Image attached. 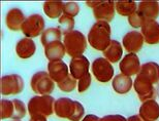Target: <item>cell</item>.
I'll return each mask as SVG.
<instances>
[{
    "instance_id": "ffe728a7",
    "label": "cell",
    "mask_w": 159,
    "mask_h": 121,
    "mask_svg": "<svg viewBox=\"0 0 159 121\" xmlns=\"http://www.w3.org/2000/svg\"><path fill=\"white\" fill-rule=\"evenodd\" d=\"M36 50V46L34 41L31 38H23L17 43L16 52L21 59L31 58Z\"/></svg>"
},
{
    "instance_id": "484cf974",
    "label": "cell",
    "mask_w": 159,
    "mask_h": 121,
    "mask_svg": "<svg viewBox=\"0 0 159 121\" xmlns=\"http://www.w3.org/2000/svg\"><path fill=\"white\" fill-rule=\"evenodd\" d=\"M136 3L133 1H118L116 2V9L123 17H130L132 14H134L136 11Z\"/></svg>"
},
{
    "instance_id": "836d02e7",
    "label": "cell",
    "mask_w": 159,
    "mask_h": 121,
    "mask_svg": "<svg viewBox=\"0 0 159 121\" xmlns=\"http://www.w3.org/2000/svg\"><path fill=\"white\" fill-rule=\"evenodd\" d=\"M100 121H127L125 117L121 115H107L104 116Z\"/></svg>"
},
{
    "instance_id": "83f0119b",
    "label": "cell",
    "mask_w": 159,
    "mask_h": 121,
    "mask_svg": "<svg viewBox=\"0 0 159 121\" xmlns=\"http://www.w3.org/2000/svg\"><path fill=\"white\" fill-rule=\"evenodd\" d=\"M15 112V106L14 102L8 101V100H2L1 101V112H0V117L1 119H6V118H12Z\"/></svg>"
},
{
    "instance_id": "9a60e30c",
    "label": "cell",
    "mask_w": 159,
    "mask_h": 121,
    "mask_svg": "<svg viewBox=\"0 0 159 121\" xmlns=\"http://www.w3.org/2000/svg\"><path fill=\"white\" fill-rule=\"evenodd\" d=\"M142 35L145 42L159 43V24L156 21H146L142 26Z\"/></svg>"
},
{
    "instance_id": "e0dca14e",
    "label": "cell",
    "mask_w": 159,
    "mask_h": 121,
    "mask_svg": "<svg viewBox=\"0 0 159 121\" xmlns=\"http://www.w3.org/2000/svg\"><path fill=\"white\" fill-rule=\"evenodd\" d=\"M25 20H26V18L20 8H11L6 14L5 24L9 30L19 31L22 29Z\"/></svg>"
},
{
    "instance_id": "9c48e42d",
    "label": "cell",
    "mask_w": 159,
    "mask_h": 121,
    "mask_svg": "<svg viewBox=\"0 0 159 121\" xmlns=\"http://www.w3.org/2000/svg\"><path fill=\"white\" fill-rule=\"evenodd\" d=\"M23 78L18 74L5 75L1 78V94L3 95L18 94L23 90Z\"/></svg>"
},
{
    "instance_id": "ac0fdd59",
    "label": "cell",
    "mask_w": 159,
    "mask_h": 121,
    "mask_svg": "<svg viewBox=\"0 0 159 121\" xmlns=\"http://www.w3.org/2000/svg\"><path fill=\"white\" fill-rule=\"evenodd\" d=\"M139 117L144 121H155L159 118V105L156 101L148 100L139 108Z\"/></svg>"
},
{
    "instance_id": "4316f807",
    "label": "cell",
    "mask_w": 159,
    "mask_h": 121,
    "mask_svg": "<svg viewBox=\"0 0 159 121\" xmlns=\"http://www.w3.org/2000/svg\"><path fill=\"white\" fill-rule=\"evenodd\" d=\"M75 26V20L74 18L68 17L66 15H63L59 18V30L61 31L62 34H68L71 32Z\"/></svg>"
},
{
    "instance_id": "ba28073f",
    "label": "cell",
    "mask_w": 159,
    "mask_h": 121,
    "mask_svg": "<svg viewBox=\"0 0 159 121\" xmlns=\"http://www.w3.org/2000/svg\"><path fill=\"white\" fill-rule=\"evenodd\" d=\"M94 77L100 82L110 81L114 76V68L106 58H98L92 64Z\"/></svg>"
},
{
    "instance_id": "d590c367",
    "label": "cell",
    "mask_w": 159,
    "mask_h": 121,
    "mask_svg": "<svg viewBox=\"0 0 159 121\" xmlns=\"http://www.w3.org/2000/svg\"><path fill=\"white\" fill-rule=\"evenodd\" d=\"M30 121H47V117H43V116H36V117H31Z\"/></svg>"
},
{
    "instance_id": "2e32d148",
    "label": "cell",
    "mask_w": 159,
    "mask_h": 121,
    "mask_svg": "<svg viewBox=\"0 0 159 121\" xmlns=\"http://www.w3.org/2000/svg\"><path fill=\"white\" fill-rule=\"evenodd\" d=\"M136 12L144 21H154L159 15V3L156 1H145L139 4Z\"/></svg>"
},
{
    "instance_id": "d4e9b609",
    "label": "cell",
    "mask_w": 159,
    "mask_h": 121,
    "mask_svg": "<svg viewBox=\"0 0 159 121\" xmlns=\"http://www.w3.org/2000/svg\"><path fill=\"white\" fill-rule=\"evenodd\" d=\"M61 34L62 33L59 30V28H49L46 31H43V35H41V43L46 47L55 41H59L61 39Z\"/></svg>"
},
{
    "instance_id": "f35d334b",
    "label": "cell",
    "mask_w": 159,
    "mask_h": 121,
    "mask_svg": "<svg viewBox=\"0 0 159 121\" xmlns=\"http://www.w3.org/2000/svg\"><path fill=\"white\" fill-rule=\"evenodd\" d=\"M16 121H19V120H16Z\"/></svg>"
},
{
    "instance_id": "f1b7e54d",
    "label": "cell",
    "mask_w": 159,
    "mask_h": 121,
    "mask_svg": "<svg viewBox=\"0 0 159 121\" xmlns=\"http://www.w3.org/2000/svg\"><path fill=\"white\" fill-rule=\"evenodd\" d=\"M58 87L62 91L70 92V91L74 90L75 87H77V79L72 77L71 75H69L68 77H66L63 81L59 82Z\"/></svg>"
},
{
    "instance_id": "3957f363",
    "label": "cell",
    "mask_w": 159,
    "mask_h": 121,
    "mask_svg": "<svg viewBox=\"0 0 159 121\" xmlns=\"http://www.w3.org/2000/svg\"><path fill=\"white\" fill-rule=\"evenodd\" d=\"M55 101L51 95L34 97L28 103V113L31 117H48L53 114Z\"/></svg>"
},
{
    "instance_id": "30bf717a",
    "label": "cell",
    "mask_w": 159,
    "mask_h": 121,
    "mask_svg": "<svg viewBox=\"0 0 159 121\" xmlns=\"http://www.w3.org/2000/svg\"><path fill=\"white\" fill-rule=\"evenodd\" d=\"M153 83L145 78L141 74L136 75L134 81V90L138 92L139 100L142 102H146L148 100H153L155 97V88Z\"/></svg>"
},
{
    "instance_id": "44dd1931",
    "label": "cell",
    "mask_w": 159,
    "mask_h": 121,
    "mask_svg": "<svg viewBox=\"0 0 159 121\" xmlns=\"http://www.w3.org/2000/svg\"><path fill=\"white\" fill-rule=\"evenodd\" d=\"M139 74L150 80L153 84L157 83L159 81V65L154 62L146 63L141 67Z\"/></svg>"
},
{
    "instance_id": "277c9868",
    "label": "cell",
    "mask_w": 159,
    "mask_h": 121,
    "mask_svg": "<svg viewBox=\"0 0 159 121\" xmlns=\"http://www.w3.org/2000/svg\"><path fill=\"white\" fill-rule=\"evenodd\" d=\"M63 44L65 46L67 55L72 56V58L82 56L83 52L87 48L86 37L80 31H71L68 34L64 35Z\"/></svg>"
},
{
    "instance_id": "f546056e",
    "label": "cell",
    "mask_w": 159,
    "mask_h": 121,
    "mask_svg": "<svg viewBox=\"0 0 159 121\" xmlns=\"http://www.w3.org/2000/svg\"><path fill=\"white\" fill-rule=\"evenodd\" d=\"M14 102V106H15V112L12 115V119H22L23 117H25L27 113V109L25 104L20 100H12Z\"/></svg>"
},
{
    "instance_id": "7c38bea8",
    "label": "cell",
    "mask_w": 159,
    "mask_h": 121,
    "mask_svg": "<svg viewBox=\"0 0 159 121\" xmlns=\"http://www.w3.org/2000/svg\"><path fill=\"white\" fill-rule=\"evenodd\" d=\"M120 70L122 74L131 76L138 75L139 70H141V65H139V60L135 53H128L123 58L120 62Z\"/></svg>"
},
{
    "instance_id": "603a6c76",
    "label": "cell",
    "mask_w": 159,
    "mask_h": 121,
    "mask_svg": "<svg viewBox=\"0 0 159 121\" xmlns=\"http://www.w3.org/2000/svg\"><path fill=\"white\" fill-rule=\"evenodd\" d=\"M132 86V80L130 78V76L119 74L117 75L113 80V88L115 90L116 92L118 94H126L130 90V88Z\"/></svg>"
},
{
    "instance_id": "e575fe53",
    "label": "cell",
    "mask_w": 159,
    "mask_h": 121,
    "mask_svg": "<svg viewBox=\"0 0 159 121\" xmlns=\"http://www.w3.org/2000/svg\"><path fill=\"white\" fill-rule=\"evenodd\" d=\"M82 121H100V118L94 115H87Z\"/></svg>"
},
{
    "instance_id": "d6986e66",
    "label": "cell",
    "mask_w": 159,
    "mask_h": 121,
    "mask_svg": "<svg viewBox=\"0 0 159 121\" xmlns=\"http://www.w3.org/2000/svg\"><path fill=\"white\" fill-rule=\"evenodd\" d=\"M66 52L65 46L61 41H55V42L49 44L44 47V55L50 62L54 60H61Z\"/></svg>"
},
{
    "instance_id": "4dcf8cb0",
    "label": "cell",
    "mask_w": 159,
    "mask_h": 121,
    "mask_svg": "<svg viewBox=\"0 0 159 121\" xmlns=\"http://www.w3.org/2000/svg\"><path fill=\"white\" fill-rule=\"evenodd\" d=\"M79 11H80V6L77 3L75 2L64 3V6H63V12H64V15L74 18L79 14Z\"/></svg>"
},
{
    "instance_id": "5b68a950",
    "label": "cell",
    "mask_w": 159,
    "mask_h": 121,
    "mask_svg": "<svg viewBox=\"0 0 159 121\" xmlns=\"http://www.w3.org/2000/svg\"><path fill=\"white\" fill-rule=\"evenodd\" d=\"M30 84L32 90L41 95H49L55 88L54 80L51 78L49 73L46 72L35 73L31 78Z\"/></svg>"
},
{
    "instance_id": "d6a6232c",
    "label": "cell",
    "mask_w": 159,
    "mask_h": 121,
    "mask_svg": "<svg viewBox=\"0 0 159 121\" xmlns=\"http://www.w3.org/2000/svg\"><path fill=\"white\" fill-rule=\"evenodd\" d=\"M128 21H129V24L131 25L133 28L142 27L143 24L145 23L144 19H143L136 11L134 12V14H132L131 15H130V17H128Z\"/></svg>"
},
{
    "instance_id": "6da1fadb",
    "label": "cell",
    "mask_w": 159,
    "mask_h": 121,
    "mask_svg": "<svg viewBox=\"0 0 159 121\" xmlns=\"http://www.w3.org/2000/svg\"><path fill=\"white\" fill-rule=\"evenodd\" d=\"M54 112L60 118H66L70 121H80L84 116L85 110L79 102L67 98H60L55 102Z\"/></svg>"
},
{
    "instance_id": "5bb4252c",
    "label": "cell",
    "mask_w": 159,
    "mask_h": 121,
    "mask_svg": "<svg viewBox=\"0 0 159 121\" xmlns=\"http://www.w3.org/2000/svg\"><path fill=\"white\" fill-rule=\"evenodd\" d=\"M48 71L49 75L54 81L57 83L63 81L66 77H68V67L62 60H54L50 62L48 65Z\"/></svg>"
},
{
    "instance_id": "8d00e7d4",
    "label": "cell",
    "mask_w": 159,
    "mask_h": 121,
    "mask_svg": "<svg viewBox=\"0 0 159 121\" xmlns=\"http://www.w3.org/2000/svg\"><path fill=\"white\" fill-rule=\"evenodd\" d=\"M127 121H144V120H143L139 116H136V115H135V116L129 117V118L127 119Z\"/></svg>"
},
{
    "instance_id": "4fadbf2b",
    "label": "cell",
    "mask_w": 159,
    "mask_h": 121,
    "mask_svg": "<svg viewBox=\"0 0 159 121\" xmlns=\"http://www.w3.org/2000/svg\"><path fill=\"white\" fill-rule=\"evenodd\" d=\"M143 44H144V37L141 32H128L123 38V45L130 53H136L139 52Z\"/></svg>"
},
{
    "instance_id": "8992f818",
    "label": "cell",
    "mask_w": 159,
    "mask_h": 121,
    "mask_svg": "<svg viewBox=\"0 0 159 121\" xmlns=\"http://www.w3.org/2000/svg\"><path fill=\"white\" fill-rule=\"evenodd\" d=\"M88 5L93 8L94 17L98 22H111L115 15V3L113 1H88Z\"/></svg>"
},
{
    "instance_id": "7402d4cb",
    "label": "cell",
    "mask_w": 159,
    "mask_h": 121,
    "mask_svg": "<svg viewBox=\"0 0 159 121\" xmlns=\"http://www.w3.org/2000/svg\"><path fill=\"white\" fill-rule=\"evenodd\" d=\"M123 53L122 46L121 44L116 40H111V43L109 44V46L104 49L103 55L110 63H117L119 62V60L121 59Z\"/></svg>"
},
{
    "instance_id": "7a4b0ae2",
    "label": "cell",
    "mask_w": 159,
    "mask_h": 121,
    "mask_svg": "<svg viewBox=\"0 0 159 121\" xmlns=\"http://www.w3.org/2000/svg\"><path fill=\"white\" fill-rule=\"evenodd\" d=\"M88 41L95 49L104 52L111 43V27L107 22L95 23L88 33Z\"/></svg>"
},
{
    "instance_id": "1f68e13d",
    "label": "cell",
    "mask_w": 159,
    "mask_h": 121,
    "mask_svg": "<svg viewBox=\"0 0 159 121\" xmlns=\"http://www.w3.org/2000/svg\"><path fill=\"white\" fill-rule=\"evenodd\" d=\"M91 84V75L90 73L86 74L84 77H82L81 79L79 80V83H78V91L79 92H84L85 90H87L89 86Z\"/></svg>"
},
{
    "instance_id": "74e56055",
    "label": "cell",
    "mask_w": 159,
    "mask_h": 121,
    "mask_svg": "<svg viewBox=\"0 0 159 121\" xmlns=\"http://www.w3.org/2000/svg\"><path fill=\"white\" fill-rule=\"evenodd\" d=\"M157 94H158V97H159V84H158V86H157Z\"/></svg>"
},
{
    "instance_id": "cb8c5ba5",
    "label": "cell",
    "mask_w": 159,
    "mask_h": 121,
    "mask_svg": "<svg viewBox=\"0 0 159 121\" xmlns=\"http://www.w3.org/2000/svg\"><path fill=\"white\" fill-rule=\"evenodd\" d=\"M63 2H56V1H47L43 4V11L50 19H57L61 15L63 11Z\"/></svg>"
},
{
    "instance_id": "52a82bcc",
    "label": "cell",
    "mask_w": 159,
    "mask_h": 121,
    "mask_svg": "<svg viewBox=\"0 0 159 121\" xmlns=\"http://www.w3.org/2000/svg\"><path fill=\"white\" fill-rule=\"evenodd\" d=\"M44 29V20L40 15H31L26 18L23 26L22 32L27 38H33L43 33Z\"/></svg>"
},
{
    "instance_id": "8fae6325",
    "label": "cell",
    "mask_w": 159,
    "mask_h": 121,
    "mask_svg": "<svg viewBox=\"0 0 159 121\" xmlns=\"http://www.w3.org/2000/svg\"><path fill=\"white\" fill-rule=\"evenodd\" d=\"M89 60L84 56H79L72 58L69 64V70H70L71 76L75 79H81L86 74L89 73Z\"/></svg>"
}]
</instances>
